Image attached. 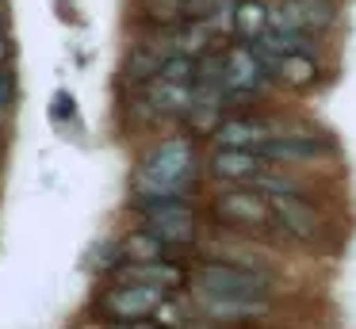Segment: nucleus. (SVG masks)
I'll list each match as a JSON object with an SVG mask.
<instances>
[{"mask_svg": "<svg viewBox=\"0 0 356 329\" xmlns=\"http://www.w3.org/2000/svg\"><path fill=\"white\" fill-rule=\"evenodd\" d=\"M119 252H123V260H161L165 245H161V237H157L154 230L142 226V230H131V234L123 237Z\"/></svg>", "mask_w": 356, "mask_h": 329, "instance_id": "obj_13", "label": "nucleus"}, {"mask_svg": "<svg viewBox=\"0 0 356 329\" xmlns=\"http://www.w3.org/2000/svg\"><path fill=\"white\" fill-rule=\"evenodd\" d=\"M215 214L222 226H238V230H264L272 222L268 199L257 195V191L245 188H230L215 195Z\"/></svg>", "mask_w": 356, "mask_h": 329, "instance_id": "obj_4", "label": "nucleus"}, {"mask_svg": "<svg viewBox=\"0 0 356 329\" xmlns=\"http://www.w3.org/2000/svg\"><path fill=\"white\" fill-rule=\"evenodd\" d=\"M234 27L241 38H261L268 31V8L261 0H238L234 4Z\"/></svg>", "mask_w": 356, "mask_h": 329, "instance_id": "obj_14", "label": "nucleus"}, {"mask_svg": "<svg viewBox=\"0 0 356 329\" xmlns=\"http://www.w3.org/2000/svg\"><path fill=\"white\" fill-rule=\"evenodd\" d=\"M169 298L165 287H154V283H115L100 295V314L115 326L123 321H142V318H154V310Z\"/></svg>", "mask_w": 356, "mask_h": 329, "instance_id": "obj_3", "label": "nucleus"}, {"mask_svg": "<svg viewBox=\"0 0 356 329\" xmlns=\"http://www.w3.org/2000/svg\"><path fill=\"white\" fill-rule=\"evenodd\" d=\"M184 268L172 264V260H123V264L115 268V283H154V287H180L184 283Z\"/></svg>", "mask_w": 356, "mask_h": 329, "instance_id": "obj_8", "label": "nucleus"}, {"mask_svg": "<svg viewBox=\"0 0 356 329\" xmlns=\"http://www.w3.org/2000/svg\"><path fill=\"white\" fill-rule=\"evenodd\" d=\"M272 218H280L284 234L299 237V241H318L322 237V218L302 195H272L268 199Z\"/></svg>", "mask_w": 356, "mask_h": 329, "instance_id": "obj_6", "label": "nucleus"}, {"mask_svg": "<svg viewBox=\"0 0 356 329\" xmlns=\"http://www.w3.org/2000/svg\"><path fill=\"white\" fill-rule=\"evenodd\" d=\"M195 295L207 298H230V303H264L272 280L257 268H241L230 260H200L192 272Z\"/></svg>", "mask_w": 356, "mask_h": 329, "instance_id": "obj_2", "label": "nucleus"}, {"mask_svg": "<svg viewBox=\"0 0 356 329\" xmlns=\"http://www.w3.org/2000/svg\"><path fill=\"white\" fill-rule=\"evenodd\" d=\"M142 8H146V15L154 23H161V27H172L177 19H184V0H142Z\"/></svg>", "mask_w": 356, "mask_h": 329, "instance_id": "obj_17", "label": "nucleus"}, {"mask_svg": "<svg viewBox=\"0 0 356 329\" xmlns=\"http://www.w3.org/2000/svg\"><path fill=\"white\" fill-rule=\"evenodd\" d=\"M276 77L291 88H310L318 77V65L310 54H280L276 58Z\"/></svg>", "mask_w": 356, "mask_h": 329, "instance_id": "obj_11", "label": "nucleus"}, {"mask_svg": "<svg viewBox=\"0 0 356 329\" xmlns=\"http://www.w3.org/2000/svg\"><path fill=\"white\" fill-rule=\"evenodd\" d=\"M157 65H161V58L157 54H149L146 46H138V50L131 54V61H127V81L131 84H146L157 77Z\"/></svg>", "mask_w": 356, "mask_h": 329, "instance_id": "obj_16", "label": "nucleus"}, {"mask_svg": "<svg viewBox=\"0 0 356 329\" xmlns=\"http://www.w3.org/2000/svg\"><path fill=\"white\" fill-rule=\"evenodd\" d=\"M195 61H200V58H188V54H177V50H172L169 58H161V65H157V77H161V81L188 84V81L195 77Z\"/></svg>", "mask_w": 356, "mask_h": 329, "instance_id": "obj_15", "label": "nucleus"}, {"mask_svg": "<svg viewBox=\"0 0 356 329\" xmlns=\"http://www.w3.org/2000/svg\"><path fill=\"white\" fill-rule=\"evenodd\" d=\"M261 168H264V157H261V153H253V150H234V145H218L215 161H211V172H215L218 180H234V184L253 180Z\"/></svg>", "mask_w": 356, "mask_h": 329, "instance_id": "obj_9", "label": "nucleus"}, {"mask_svg": "<svg viewBox=\"0 0 356 329\" xmlns=\"http://www.w3.org/2000/svg\"><path fill=\"white\" fill-rule=\"evenodd\" d=\"M8 54H12V38H8V31L0 27V65L8 61Z\"/></svg>", "mask_w": 356, "mask_h": 329, "instance_id": "obj_19", "label": "nucleus"}, {"mask_svg": "<svg viewBox=\"0 0 356 329\" xmlns=\"http://www.w3.org/2000/svg\"><path fill=\"white\" fill-rule=\"evenodd\" d=\"M218 145H234V150H257V145L268 138L264 122H249V119H226L215 127Z\"/></svg>", "mask_w": 356, "mask_h": 329, "instance_id": "obj_10", "label": "nucleus"}, {"mask_svg": "<svg viewBox=\"0 0 356 329\" xmlns=\"http://www.w3.org/2000/svg\"><path fill=\"white\" fill-rule=\"evenodd\" d=\"M333 23H337V12L330 8V0H280L268 12V27L302 31V35H318Z\"/></svg>", "mask_w": 356, "mask_h": 329, "instance_id": "obj_5", "label": "nucleus"}, {"mask_svg": "<svg viewBox=\"0 0 356 329\" xmlns=\"http://www.w3.org/2000/svg\"><path fill=\"white\" fill-rule=\"evenodd\" d=\"M218 61H222V69H218V84L222 88L249 92V88H261L264 84V65L253 54V46H230Z\"/></svg>", "mask_w": 356, "mask_h": 329, "instance_id": "obj_7", "label": "nucleus"}, {"mask_svg": "<svg viewBox=\"0 0 356 329\" xmlns=\"http://www.w3.org/2000/svg\"><path fill=\"white\" fill-rule=\"evenodd\" d=\"M172 50L188 58H203L211 50V19H192L188 27L172 31Z\"/></svg>", "mask_w": 356, "mask_h": 329, "instance_id": "obj_12", "label": "nucleus"}, {"mask_svg": "<svg viewBox=\"0 0 356 329\" xmlns=\"http://www.w3.org/2000/svg\"><path fill=\"white\" fill-rule=\"evenodd\" d=\"M195 161H192V145L180 142V138H169L157 150H149L142 157L138 172H134V195H138L142 207L157 203V199L180 195L184 184L192 180Z\"/></svg>", "mask_w": 356, "mask_h": 329, "instance_id": "obj_1", "label": "nucleus"}, {"mask_svg": "<svg viewBox=\"0 0 356 329\" xmlns=\"http://www.w3.org/2000/svg\"><path fill=\"white\" fill-rule=\"evenodd\" d=\"M8 111H12V73H0V138L8 127Z\"/></svg>", "mask_w": 356, "mask_h": 329, "instance_id": "obj_18", "label": "nucleus"}]
</instances>
